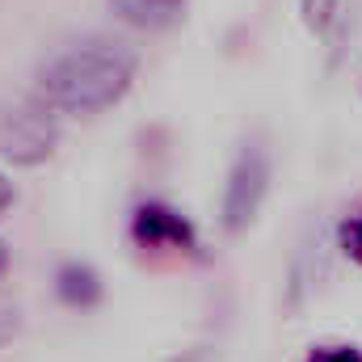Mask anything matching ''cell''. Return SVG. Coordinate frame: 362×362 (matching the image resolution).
I'll return each mask as SVG.
<instances>
[{
  "instance_id": "obj_1",
  "label": "cell",
  "mask_w": 362,
  "mask_h": 362,
  "mask_svg": "<svg viewBox=\"0 0 362 362\" xmlns=\"http://www.w3.org/2000/svg\"><path fill=\"white\" fill-rule=\"evenodd\" d=\"M135 72H139V55L127 42L89 34L59 47L38 68L34 89L55 114H101L131 93Z\"/></svg>"
},
{
  "instance_id": "obj_2",
  "label": "cell",
  "mask_w": 362,
  "mask_h": 362,
  "mask_svg": "<svg viewBox=\"0 0 362 362\" xmlns=\"http://www.w3.org/2000/svg\"><path fill=\"white\" fill-rule=\"evenodd\" d=\"M55 148H59V122L42 97L0 105V160H8L17 169H34V165L51 160Z\"/></svg>"
},
{
  "instance_id": "obj_3",
  "label": "cell",
  "mask_w": 362,
  "mask_h": 362,
  "mask_svg": "<svg viewBox=\"0 0 362 362\" xmlns=\"http://www.w3.org/2000/svg\"><path fill=\"white\" fill-rule=\"evenodd\" d=\"M270 194V152L253 139V144H240L232 169H228V181H223V202H219V223L223 232H245L262 202Z\"/></svg>"
},
{
  "instance_id": "obj_4",
  "label": "cell",
  "mask_w": 362,
  "mask_h": 362,
  "mask_svg": "<svg viewBox=\"0 0 362 362\" xmlns=\"http://www.w3.org/2000/svg\"><path fill=\"white\" fill-rule=\"evenodd\" d=\"M135 240L148 245V249H198V236L189 228V219L177 215L173 206L165 202H144L135 211V223H131Z\"/></svg>"
},
{
  "instance_id": "obj_5",
  "label": "cell",
  "mask_w": 362,
  "mask_h": 362,
  "mask_svg": "<svg viewBox=\"0 0 362 362\" xmlns=\"http://www.w3.org/2000/svg\"><path fill=\"white\" fill-rule=\"evenodd\" d=\"M299 17H303V25H308L329 51H337V47L346 42L350 0H299Z\"/></svg>"
},
{
  "instance_id": "obj_6",
  "label": "cell",
  "mask_w": 362,
  "mask_h": 362,
  "mask_svg": "<svg viewBox=\"0 0 362 362\" xmlns=\"http://www.w3.org/2000/svg\"><path fill=\"white\" fill-rule=\"evenodd\" d=\"M189 0H110V8L118 13V21L135 25V30H169L185 17Z\"/></svg>"
},
{
  "instance_id": "obj_7",
  "label": "cell",
  "mask_w": 362,
  "mask_h": 362,
  "mask_svg": "<svg viewBox=\"0 0 362 362\" xmlns=\"http://www.w3.org/2000/svg\"><path fill=\"white\" fill-rule=\"evenodd\" d=\"M59 295H64L72 308H89L93 299L101 295L97 274H93L89 266H64V270H59Z\"/></svg>"
},
{
  "instance_id": "obj_8",
  "label": "cell",
  "mask_w": 362,
  "mask_h": 362,
  "mask_svg": "<svg viewBox=\"0 0 362 362\" xmlns=\"http://www.w3.org/2000/svg\"><path fill=\"white\" fill-rule=\"evenodd\" d=\"M337 249H346V257L362 266V215L341 219V228H337Z\"/></svg>"
},
{
  "instance_id": "obj_9",
  "label": "cell",
  "mask_w": 362,
  "mask_h": 362,
  "mask_svg": "<svg viewBox=\"0 0 362 362\" xmlns=\"http://www.w3.org/2000/svg\"><path fill=\"white\" fill-rule=\"evenodd\" d=\"M308 362H362V350L354 346H320V350H312Z\"/></svg>"
},
{
  "instance_id": "obj_10",
  "label": "cell",
  "mask_w": 362,
  "mask_h": 362,
  "mask_svg": "<svg viewBox=\"0 0 362 362\" xmlns=\"http://www.w3.org/2000/svg\"><path fill=\"white\" fill-rule=\"evenodd\" d=\"M17 329H21L17 308H0V346H8V341L17 337Z\"/></svg>"
},
{
  "instance_id": "obj_11",
  "label": "cell",
  "mask_w": 362,
  "mask_h": 362,
  "mask_svg": "<svg viewBox=\"0 0 362 362\" xmlns=\"http://www.w3.org/2000/svg\"><path fill=\"white\" fill-rule=\"evenodd\" d=\"M13 202H17V189H13V181L0 173V215H4V211H8Z\"/></svg>"
},
{
  "instance_id": "obj_12",
  "label": "cell",
  "mask_w": 362,
  "mask_h": 362,
  "mask_svg": "<svg viewBox=\"0 0 362 362\" xmlns=\"http://www.w3.org/2000/svg\"><path fill=\"white\" fill-rule=\"evenodd\" d=\"M169 362H211V354H206V346H194V350H185V354H177Z\"/></svg>"
},
{
  "instance_id": "obj_13",
  "label": "cell",
  "mask_w": 362,
  "mask_h": 362,
  "mask_svg": "<svg viewBox=\"0 0 362 362\" xmlns=\"http://www.w3.org/2000/svg\"><path fill=\"white\" fill-rule=\"evenodd\" d=\"M4 270H8V245L0 240V278H4Z\"/></svg>"
}]
</instances>
